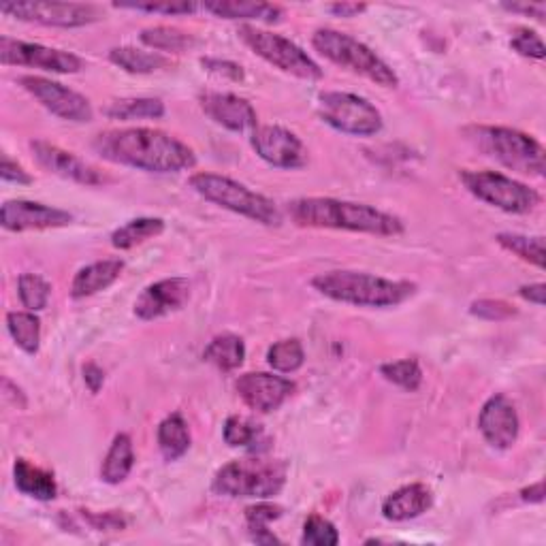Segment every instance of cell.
<instances>
[{"instance_id":"cell-2","label":"cell","mask_w":546,"mask_h":546,"mask_svg":"<svg viewBox=\"0 0 546 546\" xmlns=\"http://www.w3.org/2000/svg\"><path fill=\"white\" fill-rule=\"evenodd\" d=\"M286 210L299 227L369 233L382 237L404 233L401 218L380 212L365 203H350L329 197H303L288 203Z\"/></svg>"},{"instance_id":"cell-4","label":"cell","mask_w":546,"mask_h":546,"mask_svg":"<svg viewBox=\"0 0 546 546\" xmlns=\"http://www.w3.org/2000/svg\"><path fill=\"white\" fill-rule=\"evenodd\" d=\"M286 478L288 463L284 459L256 455L222 465L212 480V491L224 497L269 500L284 489Z\"/></svg>"},{"instance_id":"cell-31","label":"cell","mask_w":546,"mask_h":546,"mask_svg":"<svg viewBox=\"0 0 546 546\" xmlns=\"http://www.w3.org/2000/svg\"><path fill=\"white\" fill-rule=\"evenodd\" d=\"M7 329L26 355H37L41 348V320L35 312H9Z\"/></svg>"},{"instance_id":"cell-9","label":"cell","mask_w":546,"mask_h":546,"mask_svg":"<svg viewBox=\"0 0 546 546\" xmlns=\"http://www.w3.org/2000/svg\"><path fill=\"white\" fill-rule=\"evenodd\" d=\"M237 35L256 56H261L276 69L299 79H308V82L323 79V69H320L297 43L278 35V32L242 24L237 30Z\"/></svg>"},{"instance_id":"cell-36","label":"cell","mask_w":546,"mask_h":546,"mask_svg":"<svg viewBox=\"0 0 546 546\" xmlns=\"http://www.w3.org/2000/svg\"><path fill=\"white\" fill-rule=\"evenodd\" d=\"M380 374L384 376V380H389L397 387H401L404 391H419L423 384V369L416 359H401V361H393V363H384L380 365Z\"/></svg>"},{"instance_id":"cell-28","label":"cell","mask_w":546,"mask_h":546,"mask_svg":"<svg viewBox=\"0 0 546 546\" xmlns=\"http://www.w3.org/2000/svg\"><path fill=\"white\" fill-rule=\"evenodd\" d=\"M109 60L114 62L116 67L133 75H148L160 69H167L171 64V60L165 58L163 54L143 52L137 50V47H114V50L109 52Z\"/></svg>"},{"instance_id":"cell-5","label":"cell","mask_w":546,"mask_h":546,"mask_svg":"<svg viewBox=\"0 0 546 546\" xmlns=\"http://www.w3.org/2000/svg\"><path fill=\"white\" fill-rule=\"evenodd\" d=\"M465 137L489 158L510 171L523 175H544V148L532 137L506 126H470Z\"/></svg>"},{"instance_id":"cell-37","label":"cell","mask_w":546,"mask_h":546,"mask_svg":"<svg viewBox=\"0 0 546 546\" xmlns=\"http://www.w3.org/2000/svg\"><path fill=\"white\" fill-rule=\"evenodd\" d=\"M224 442L233 448H250L263 436V427L246 416H229L222 429Z\"/></svg>"},{"instance_id":"cell-13","label":"cell","mask_w":546,"mask_h":546,"mask_svg":"<svg viewBox=\"0 0 546 546\" xmlns=\"http://www.w3.org/2000/svg\"><path fill=\"white\" fill-rule=\"evenodd\" d=\"M20 86L60 120L67 122H90L94 111L90 101L84 94H79L58 82H52L47 77L39 75H24L20 77Z\"/></svg>"},{"instance_id":"cell-7","label":"cell","mask_w":546,"mask_h":546,"mask_svg":"<svg viewBox=\"0 0 546 546\" xmlns=\"http://www.w3.org/2000/svg\"><path fill=\"white\" fill-rule=\"evenodd\" d=\"M188 184L199 197L212 201L233 214L261 222L265 227H280L282 224V212L278 210L276 203L265 195L250 190L248 186L227 178V175L195 173L188 180Z\"/></svg>"},{"instance_id":"cell-46","label":"cell","mask_w":546,"mask_h":546,"mask_svg":"<svg viewBox=\"0 0 546 546\" xmlns=\"http://www.w3.org/2000/svg\"><path fill=\"white\" fill-rule=\"evenodd\" d=\"M84 380L88 384V389L92 393H99L101 387H103V382H105V374H103V369L96 365V363H88L84 365Z\"/></svg>"},{"instance_id":"cell-32","label":"cell","mask_w":546,"mask_h":546,"mask_svg":"<svg viewBox=\"0 0 546 546\" xmlns=\"http://www.w3.org/2000/svg\"><path fill=\"white\" fill-rule=\"evenodd\" d=\"M105 116L111 120H158L165 116V103L160 99H120L105 109Z\"/></svg>"},{"instance_id":"cell-24","label":"cell","mask_w":546,"mask_h":546,"mask_svg":"<svg viewBox=\"0 0 546 546\" xmlns=\"http://www.w3.org/2000/svg\"><path fill=\"white\" fill-rule=\"evenodd\" d=\"M205 11L214 13L222 20H256L265 24H278L284 18V9L271 3H237V0H218L205 3Z\"/></svg>"},{"instance_id":"cell-39","label":"cell","mask_w":546,"mask_h":546,"mask_svg":"<svg viewBox=\"0 0 546 546\" xmlns=\"http://www.w3.org/2000/svg\"><path fill=\"white\" fill-rule=\"evenodd\" d=\"M340 542V532H337L335 525L320 517L312 515L308 521L303 523V534H301V544L305 546H335Z\"/></svg>"},{"instance_id":"cell-18","label":"cell","mask_w":546,"mask_h":546,"mask_svg":"<svg viewBox=\"0 0 546 546\" xmlns=\"http://www.w3.org/2000/svg\"><path fill=\"white\" fill-rule=\"evenodd\" d=\"M478 429L489 446L497 448V451H508L515 446L521 429L515 404L502 393L489 397L480 410Z\"/></svg>"},{"instance_id":"cell-20","label":"cell","mask_w":546,"mask_h":546,"mask_svg":"<svg viewBox=\"0 0 546 546\" xmlns=\"http://www.w3.org/2000/svg\"><path fill=\"white\" fill-rule=\"evenodd\" d=\"M199 105L216 124L229 128L233 133L254 131L259 116L254 107L242 99V96L231 92H203L199 96Z\"/></svg>"},{"instance_id":"cell-26","label":"cell","mask_w":546,"mask_h":546,"mask_svg":"<svg viewBox=\"0 0 546 546\" xmlns=\"http://www.w3.org/2000/svg\"><path fill=\"white\" fill-rule=\"evenodd\" d=\"M203 359L222 369V372H233V369L242 367L246 359V344L242 337L235 333L216 335L214 340L205 346Z\"/></svg>"},{"instance_id":"cell-27","label":"cell","mask_w":546,"mask_h":546,"mask_svg":"<svg viewBox=\"0 0 546 546\" xmlns=\"http://www.w3.org/2000/svg\"><path fill=\"white\" fill-rule=\"evenodd\" d=\"M158 448L167 461H178L190 448V429L180 412L169 414L158 425Z\"/></svg>"},{"instance_id":"cell-42","label":"cell","mask_w":546,"mask_h":546,"mask_svg":"<svg viewBox=\"0 0 546 546\" xmlns=\"http://www.w3.org/2000/svg\"><path fill=\"white\" fill-rule=\"evenodd\" d=\"M116 9H131V11H141V13H163V15H188L195 13L197 5L192 3H114Z\"/></svg>"},{"instance_id":"cell-35","label":"cell","mask_w":546,"mask_h":546,"mask_svg":"<svg viewBox=\"0 0 546 546\" xmlns=\"http://www.w3.org/2000/svg\"><path fill=\"white\" fill-rule=\"evenodd\" d=\"M267 363L280 374H293L305 363V350L299 340H282L267 350Z\"/></svg>"},{"instance_id":"cell-12","label":"cell","mask_w":546,"mask_h":546,"mask_svg":"<svg viewBox=\"0 0 546 546\" xmlns=\"http://www.w3.org/2000/svg\"><path fill=\"white\" fill-rule=\"evenodd\" d=\"M0 62L5 67H30L50 73H79L84 62L71 52L54 50L39 43H26L11 37H0Z\"/></svg>"},{"instance_id":"cell-16","label":"cell","mask_w":546,"mask_h":546,"mask_svg":"<svg viewBox=\"0 0 546 546\" xmlns=\"http://www.w3.org/2000/svg\"><path fill=\"white\" fill-rule=\"evenodd\" d=\"M295 382L282 378V376H273L267 372H248L244 376H239L235 382V391L242 397L244 404L259 412V414H269L276 412L284 401L295 393Z\"/></svg>"},{"instance_id":"cell-19","label":"cell","mask_w":546,"mask_h":546,"mask_svg":"<svg viewBox=\"0 0 546 546\" xmlns=\"http://www.w3.org/2000/svg\"><path fill=\"white\" fill-rule=\"evenodd\" d=\"M190 299V282L186 278H167L150 284L135 301V316L156 320L182 310Z\"/></svg>"},{"instance_id":"cell-41","label":"cell","mask_w":546,"mask_h":546,"mask_svg":"<svg viewBox=\"0 0 546 546\" xmlns=\"http://www.w3.org/2000/svg\"><path fill=\"white\" fill-rule=\"evenodd\" d=\"M510 47L517 54L525 56V58L542 60L546 56V50H544V43H542L540 35L534 30H529V28H519L510 39Z\"/></svg>"},{"instance_id":"cell-3","label":"cell","mask_w":546,"mask_h":546,"mask_svg":"<svg viewBox=\"0 0 546 546\" xmlns=\"http://www.w3.org/2000/svg\"><path fill=\"white\" fill-rule=\"evenodd\" d=\"M312 286L320 295L359 308H395L416 293L414 282L389 280L363 271L318 273Z\"/></svg>"},{"instance_id":"cell-44","label":"cell","mask_w":546,"mask_h":546,"mask_svg":"<svg viewBox=\"0 0 546 546\" xmlns=\"http://www.w3.org/2000/svg\"><path fill=\"white\" fill-rule=\"evenodd\" d=\"M84 519L92 525V529H124L126 527V519L118 512H105V515H94V512L84 510Z\"/></svg>"},{"instance_id":"cell-43","label":"cell","mask_w":546,"mask_h":546,"mask_svg":"<svg viewBox=\"0 0 546 546\" xmlns=\"http://www.w3.org/2000/svg\"><path fill=\"white\" fill-rule=\"evenodd\" d=\"M203 67L210 71V73H216V75H222V77H229V79H235V82H242L244 79V69L239 67V64L231 62V60H216V58H203Z\"/></svg>"},{"instance_id":"cell-33","label":"cell","mask_w":546,"mask_h":546,"mask_svg":"<svg viewBox=\"0 0 546 546\" xmlns=\"http://www.w3.org/2000/svg\"><path fill=\"white\" fill-rule=\"evenodd\" d=\"M284 515V508L271 502H261L246 508V523L250 536L256 544H280V540L269 532V523L278 521Z\"/></svg>"},{"instance_id":"cell-48","label":"cell","mask_w":546,"mask_h":546,"mask_svg":"<svg viewBox=\"0 0 546 546\" xmlns=\"http://www.w3.org/2000/svg\"><path fill=\"white\" fill-rule=\"evenodd\" d=\"M519 295L529 301V303H536V305H544V297H546V286L542 282L538 284H527V286H521L519 288Z\"/></svg>"},{"instance_id":"cell-15","label":"cell","mask_w":546,"mask_h":546,"mask_svg":"<svg viewBox=\"0 0 546 546\" xmlns=\"http://www.w3.org/2000/svg\"><path fill=\"white\" fill-rule=\"evenodd\" d=\"M30 150L45 171L58 175V178L62 180H71L82 186H101L107 182L105 175L99 169L92 167L79 156H75L73 152L54 146V143L50 141H43V139L30 141Z\"/></svg>"},{"instance_id":"cell-45","label":"cell","mask_w":546,"mask_h":546,"mask_svg":"<svg viewBox=\"0 0 546 546\" xmlns=\"http://www.w3.org/2000/svg\"><path fill=\"white\" fill-rule=\"evenodd\" d=\"M0 175H3L5 182H13V184H32V178L24 171L22 165L13 163L11 158L3 156V167H0Z\"/></svg>"},{"instance_id":"cell-23","label":"cell","mask_w":546,"mask_h":546,"mask_svg":"<svg viewBox=\"0 0 546 546\" xmlns=\"http://www.w3.org/2000/svg\"><path fill=\"white\" fill-rule=\"evenodd\" d=\"M13 480L20 493L35 497L39 502H50L58 495V485L52 472L37 468L26 459H15L13 463Z\"/></svg>"},{"instance_id":"cell-1","label":"cell","mask_w":546,"mask_h":546,"mask_svg":"<svg viewBox=\"0 0 546 546\" xmlns=\"http://www.w3.org/2000/svg\"><path fill=\"white\" fill-rule=\"evenodd\" d=\"M94 152L109 163L148 173H180L197 165V156L184 141L156 128H116L96 135Z\"/></svg>"},{"instance_id":"cell-22","label":"cell","mask_w":546,"mask_h":546,"mask_svg":"<svg viewBox=\"0 0 546 546\" xmlns=\"http://www.w3.org/2000/svg\"><path fill=\"white\" fill-rule=\"evenodd\" d=\"M122 271L124 263L120 259H107L79 269L71 282V297L84 299L105 291L122 276Z\"/></svg>"},{"instance_id":"cell-30","label":"cell","mask_w":546,"mask_h":546,"mask_svg":"<svg viewBox=\"0 0 546 546\" xmlns=\"http://www.w3.org/2000/svg\"><path fill=\"white\" fill-rule=\"evenodd\" d=\"M163 231H165V220L135 218L111 233V246H114L116 250H131L143 242H148V239L163 235Z\"/></svg>"},{"instance_id":"cell-47","label":"cell","mask_w":546,"mask_h":546,"mask_svg":"<svg viewBox=\"0 0 546 546\" xmlns=\"http://www.w3.org/2000/svg\"><path fill=\"white\" fill-rule=\"evenodd\" d=\"M504 9L512 11V13H525V15H532V18H538L542 20L546 15V5L544 3H512V5H502Z\"/></svg>"},{"instance_id":"cell-49","label":"cell","mask_w":546,"mask_h":546,"mask_svg":"<svg viewBox=\"0 0 546 546\" xmlns=\"http://www.w3.org/2000/svg\"><path fill=\"white\" fill-rule=\"evenodd\" d=\"M367 9V5H359V3H340V5H329V11L337 18H357L359 13H363Z\"/></svg>"},{"instance_id":"cell-14","label":"cell","mask_w":546,"mask_h":546,"mask_svg":"<svg viewBox=\"0 0 546 546\" xmlns=\"http://www.w3.org/2000/svg\"><path fill=\"white\" fill-rule=\"evenodd\" d=\"M250 146L256 156L271 167L301 169L308 163V150H305L303 141L282 126H256L250 137Z\"/></svg>"},{"instance_id":"cell-11","label":"cell","mask_w":546,"mask_h":546,"mask_svg":"<svg viewBox=\"0 0 546 546\" xmlns=\"http://www.w3.org/2000/svg\"><path fill=\"white\" fill-rule=\"evenodd\" d=\"M0 11L15 20L56 28H82L103 18L99 7L82 3H5Z\"/></svg>"},{"instance_id":"cell-38","label":"cell","mask_w":546,"mask_h":546,"mask_svg":"<svg viewBox=\"0 0 546 546\" xmlns=\"http://www.w3.org/2000/svg\"><path fill=\"white\" fill-rule=\"evenodd\" d=\"M18 293L24 308L30 312H41L47 308V301L52 295V286L37 273H22L18 280Z\"/></svg>"},{"instance_id":"cell-10","label":"cell","mask_w":546,"mask_h":546,"mask_svg":"<svg viewBox=\"0 0 546 546\" xmlns=\"http://www.w3.org/2000/svg\"><path fill=\"white\" fill-rule=\"evenodd\" d=\"M318 116L325 124L346 135L372 137L382 131L380 111L352 92H323L318 96Z\"/></svg>"},{"instance_id":"cell-21","label":"cell","mask_w":546,"mask_h":546,"mask_svg":"<svg viewBox=\"0 0 546 546\" xmlns=\"http://www.w3.org/2000/svg\"><path fill=\"white\" fill-rule=\"evenodd\" d=\"M431 506H433L431 489L423 483H412L399 487L382 502V517L393 523L410 521L425 515Z\"/></svg>"},{"instance_id":"cell-29","label":"cell","mask_w":546,"mask_h":546,"mask_svg":"<svg viewBox=\"0 0 546 546\" xmlns=\"http://www.w3.org/2000/svg\"><path fill=\"white\" fill-rule=\"evenodd\" d=\"M141 43L152 47L158 54H184L195 47V37L188 32L171 26H154L143 28L139 35Z\"/></svg>"},{"instance_id":"cell-8","label":"cell","mask_w":546,"mask_h":546,"mask_svg":"<svg viewBox=\"0 0 546 546\" xmlns=\"http://www.w3.org/2000/svg\"><path fill=\"white\" fill-rule=\"evenodd\" d=\"M463 186L478 201H485L506 214H529L540 205L542 197L527 184L512 180L497 171H459Z\"/></svg>"},{"instance_id":"cell-25","label":"cell","mask_w":546,"mask_h":546,"mask_svg":"<svg viewBox=\"0 0 546 546\" xmlns=\"http://www.w3.org/2000/svg\"><path fill=\"white\" fill-rule=\"evenodd\" d=\"M135 465V448L133 440L128 433H118L111 442L107 457L103 459V468H101V480L107 485H120L131 474Z\"/></svg>"},{"instance_id":"cell-40","label":"cell","mask_w":546,"mask_h":546,"mask_svg":"<svg viewBox=\"0 0 546 546\" xmlns=\"http://www.w3.org/2000/svg\"><path fill=\"white\" fill-rule=\"evenodd\" d=\"M470 314L483 320H491V323H500V320L517 316V308L502 299H478L470 305Z\"/></svg>"},{"instance_id":"cell-34","label":"cell","mask_w":546,"mask_h":546,"mask_svg":"<svg viewBox=\"0 0 546 546\" xmlns=\"http://www.w3.org/2000/svg\"><path fill=\"white\" fill-rule=\"evenodd\" d=\"M497 244L504 250L519 256L521 261L532 263L538 269H544V237H529L519 233H500L495 237Z\"/></svg>"},{"instance_id":"cell-50","label":"cell","mask_w":546,"mask_h":546,"mask_svg":"<svg viewBox=\"0 0 546 546\" xmlns=\"http://www.w3.org/2000/svg\"><path fill=\"white\" fill-rule=\"evenodd\" d=\"M519 495L525 504H542L544 502V483L540 480V483H536L532 487H525Z\"/></svg>"},{"instance_id":"cell-17","label":"cell","mask_w":546,"mask_h":546,"mask_svg":"<svg viewBox=\"0 0 546 546\" xmlns=\"http://www.w3.org/2000/svg\"><path fill=\"white\" fill-rule=\"evenodd\" d=\"M73 216L58 207H50L26 199L7 201L0 210V224L7 231L24 233V231H43V229H60L69 227Z\"/></svg>"},{"instance_id":"cell-6","label":"cell","mask_w":546,"mask_h":546,"mask_svg":"<svg viewBox=\"0 0 546 546\" xmlns=\"http://www.w3.org/2000/svg\"><path fill=\"white\" fill-rule=\"evenodd\" d=\"M314 50L342 69L357 73L382 88H397L399 77L372 47L333 28H320L312 35Z\"/></svg>"}]
</instances>
